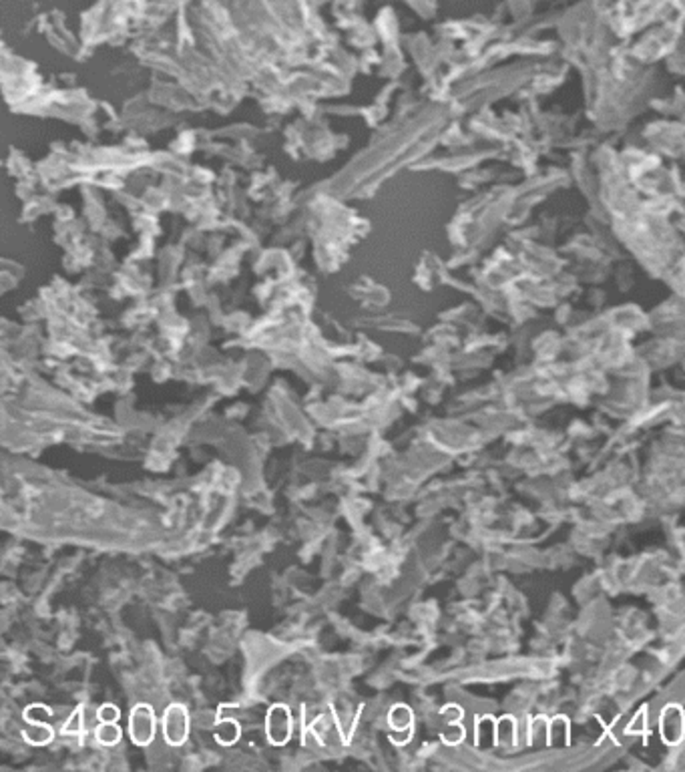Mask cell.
Instances as JSON below:
<instances>
[{"mask_svg": "<svg viewBox=\"0 0 685 772\" xmlns=\"http://www.w3.org/2000/svg\"><path fill=\"white\" fill-rule=\"evenodd\" d=\"M268 732H270L271 742L276 744H283L290 732H292V718L288 714V710L283 706H278L273 708L270 714V724H268Z\"/></svg>", "mask_w": 685, "mask_h": 772, "instance_id": "cell-1", "label": "cell"}, {"mask_svg": "<svg viewBox=\"0 0 685 772\" xmlns=\"http://www.w3.org/2000/svg\"><path fill=\"white\" fill-rule=\"evenodd\" d=\"M131 734L133 739L139 744H145L149 740L153 739V716H151V710L149 706H139L135 710V714L131 718Z\"/></svg>", "mask_w": 685, "mask_h": 772, "instance_id": "cell-2", "label": "cell"}, {"mask_svg": "<svg viewBox=\"0 0 685 772\" xmlns=\"http://www.w3.org/2000/svg\"><path fill=\"white\" fill-rule=\"evenodd\" d=\"M97 736H99L103 744H115V742L119 740V728L115 726L113 722H103V726L99 728Z\"/></svg>", "mask_w": 685, "mask_h": 772, "instance_id": "cell-3", "label": "cell"}, {"mask_svg": "<svg viewBox=\"0 0 685 772\" xmlns=\"http://www.w3.org/2000/svg\"><path fill=\"white\" fill-rule=\"evenodd\" d=\"M101 720L103 722H115L117 718H119V710L115 708V706L111 704H107V706H103L101 708Z\"/></svg>", "mask_w": 685, "mask_h": 772, "instance_id": "cell-4", "label": "cell"}]
</instances>
